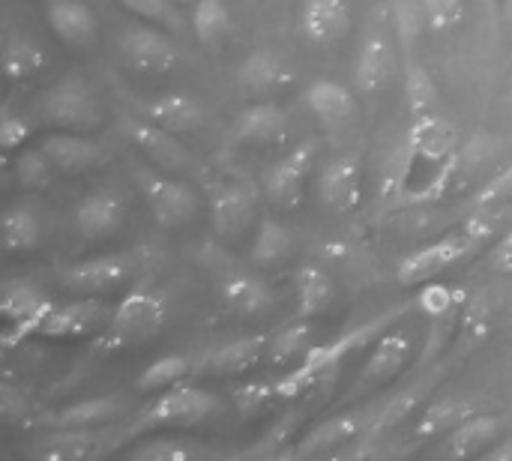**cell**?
Returning a JSON list of instances; mask_svg holds the SVG:
<instances>
[{"label": "cell", "instance_id": "1", "mask_svg": "<svg viewBox=\"0 0 512 461\" xmlns=\"http://www.w3.org/2000/svg\"><path fill=\"white\" fill-rule=\"evenodd\" d=\"M411 312H417L414 309V300L399 303V306H393V309H387V312H381V315H375V318H369V321H363V324H357L351 330H345L342 336H336L327 345H312L306 351V357H300V366L297 369H291V372H285V375L276 378L279 402H297L303 396H312V393L327 390L339 378L342 366L354 354H360L363 348L375 345L390 327L402 324Z\"/></svg>", "mask_w": 512, "mask_h": 461}, {"label": "cell", "instance_id": "2", "mask_svg": "<svg viewBox=\"0 0 512 461\" xmlns=\"http://www.w3.org/2000/svg\"><path fill=\"white\" fill-rule=\"evenodd\" d=\"M402 141L411 150V183L402 207L444 198L459 171V126L429 111L423 117H411V129Z\"/></svg>", "mask_w": 512, "mask_h": 461}, {"label": "cell", "instance_id": "3", "mask_svg": "<svg viewBox=\"0 0 512 461\" xmlns=\"http://www.w3.org/2000/svg\"><path fill=\"white\" fill-rule=\"evenodd\" d=\"M501 219H504L501 210H477V216H471L462 231H453L441 240L420 246L399 264V270H396L399 285L420 288V285L435 282L438 276L450 273L456 264L468 261L474 252H480V246L492 237L495 222H501Z\"/></svg>", "mask_w": 512, "mask_h": 461}, {"label": "cell", "instance_id": "4", "mask_svg": "<svg viewBox=\"0 0 512 461\" xmlns=\"http://www.w3.org/2000/svg\"><path fill=\"white\" fill-rule=\"evenodd\" d=\"M213 414H219V399L210 390H201L195 384H174L162 390L147 408L135 411L129 423H123V444L138 441L153 432H174V429H192L207 423Z\"/></svg>", "mask_w": 512, "mask_h": 461}, {"label": "cell", "instance_id": "5", "mask_svg": "<svg viewBox=\"0 0 512 461\" xmlns=\"http://www.w3.org/2000/svg\"><path fill=\"white\" fill-rule=\"evenodd\" d=\"M165 321H168L165 294L156 288L138 285L111 309V318L96 339V351L120 354V351L141 348L144 342H150L162 333Z\"/></svg>", "mask_w": 512, "mask_h": 461}, {"label": "cell", "instance_id": "6", "mask_svg": "<svg viewBox=\"0 0 512 461\" xmlns=\"http://www.w3.org/2000/svg\"><path fill=\"white\" fill-rule=\"evenodd\" d=\"M414 348H417V333L405 324L390 327L369 351L366 363L360 366V372L354 375V381L348 384V390L339 399V408H351L363 399H369L372 393L387 390L414 360Z\"/></svg>", "mask_w": 512, "mask_h": 461}, {"label": "cell", "instance_id": "7", "mask_svg": "<svg viewBox=\"0 0 512 461\" xmlns=\"http://www.w3.org/2000/svg\"><path fill=\"white\" fill-rule=\"evenodd\" d=\"M132 177H135V186L144 195V204L159 228L174 231V228L189 225L198 216L201 198L189 180H183L171 171L147 168V165H132Z\"/></svg>", "mask_w": 512, "mask_h": 461}, {"label": "cell", "instance_id": "8", "mask_svg": "<svg viewBox=\"0 0 512 461\" xmlns=\"http://www.w3.org/2000/svg\"><path fill=\"white\" fill-rule=\"evenodd\" d=\"M36 111H39V117L45 123H51L57 129H75V132L96 129L99 120H102V108H99L96 90L78 72H69L60 81H54L39 96Z\"/></svg>", "mask_w": 512, "mask_h": 461}, {"label": "cell", "instance_id": "9", "mask_svg": "<svg viewBox=\"0 0 512 461\" xmlns=\"http://www.w3.org/2000/svg\"><path fill=\"white\" fill-rule=\"evenodd\" d=\"M123 447L120 426L99 429H45L33 438L30 456L39 461H93L105 459Z\"/></svg>", "mask_w": 512, "mask_h": 461}, {"label": "cell", "instance_id": "10", "mask_svg": "<svg viewBox=\"0 0 512 461\" xmlns=\"http://www.w3.org/2000/svg\"><path fill=\"white\" fill-rule=\"evenodd\" d=\"M54 300L33 282L27 279H12L3 285V297H0V315H3V330H0V342L3 351H15L21 342L39 336L42 321L48 318Z\"/></svg>", "mask_w": 512, "mask_h": 461}, {"label": "cell", "instance_id": "11", "mask_svg": "<svg viewBox=\"0 0 512 461\" xmlns=\"http://www.w3.org/2000/svg\"><path fill=\"white\" fill-rule=\"evenodd\" d=\"M453 366H456L453 360H438L435 366L423 369V375L414 378L408 387L396 390L384 405L375 408V417H372V426H369V435L366 438H390L393 432H399L402 426H408V420L429 405L432 393L450 375Z\"/></svg>", "mask_w": 512, "mask_h": 461}, {"label": "cell", "instance_id": "12", "mask_svg": "<svg viewBox=\"0 0 512 461\" xmlns=\"http://www.w3.org/2000/svg\"><path fill=\"white\" fill-rule=\"evenodd\" d=\"M120 54L123 60L141 72V75H165V72H174L183 60V51L180 45L174 42L171 30L159 27V24H150V21H141V24H129L120 39Z\"/></svg>", "mask_w": 512, "mask_h": 461}, {"label": "cell", "instance_id": "13", "mask_svg": "<svg viewBox=\"0 0 512 461\" xmlns=\"http://www.w3.org/2000/svg\"><path fill=\"white\" fill-rule=\"evenodd\" d=\"M375 408H357L348 411L342 408L339 414L321 420L318 426H312L306 435L297 438V444L288 450V459H309V456H339L345 447H351L354 441L369 435Z\"/></svg>", "mask_w": 512, "mask_h": 461}, {"label": "cell", "instance_id": "14", "mask_svg": "<svg viewBox=\"0 0 512 461\" xmlns=\"http://www.w3.org/2000/svg\"><path fill=\"white\" fill-rule=\"evenodd\" d=\"M120 129L123 135L153 162L159 165L162 171H171V174H192L201 168L198 156L177 138V132L147 120L144 114L141 117H123L120 120Z\"/></svg>", "mask_w": 512, "mask_h": 461}, {"label": "cell", "instance_id": "15", "mask_svg": "<svg viewBox=\"0 0 512 461\" xmlns=\"http://www.w3.org/2000/svg\"><path fill=\"white\" fill-rule=\"evenodd\" d=\"M138 264L129 252H114V255H96V258H84L75 261L69 267L60 270V288L72 291V294H108L120 285H126L135 276Z\"/></svg>", "mask_w": 512, "mask_h": 461}, {"label": "cell", "instance_id": "16", "mask_svg": "<svg viewBox=\"0 0 512 461\" xmlns=\"http://www.w3.org/2000/svg\"><path fill=\"white\" fill-rule=\"evenodd\" d=\"M207 207H210V225L222 240L243 237L252 228V222H258V198L246 183L237 180H222L210 186Z\"/></svg>", "mask_w": 512, "mask_h": 461}, {"label": "cell", "instance_id": "17", "mask_svg": "<svg viewBox=\"0 0 512 461\" xmlns=\"http://www.w3.org/2000/svg\"><path fill=\"white\" fill-rule=\"evenodd\" d=\"M318 153V141H303L279 162H273L264 174V195L285 210H294L306 198V183L312 174V162Z\"/></svg>", "mask_w": 512, "mask_h": 461}, {"label": "cell", "instance_id": "18", "mask_svg": "<svg viewBox=\"0 0 512 461\" xmlns=\"http://www.w3.org/2000/svg\"><path fill=\"white\" fill-rule=\"evenodd\" d=\"M111 318V309L96 294H78L75 300L54 303L48 318L42 321L39 336L42 339H81L105 327Z\"/></svg>", "mask_w": 512, "mask_h": 461}, {"label": "cell", "instance_id": "19", "mask_svg": "<svg viewBox=\"0 0 512 461\" xmlns=\"http://www.w3.org/2000/svg\"><path fill=\"white\" fill-rule=\"evenodd\" d=\"M393 30L384 21H369L354 60V84L363 96L378 93L393 75Z\"/></svg>", "mask_w": 512, "mask_h": 461}, {"label": "cell", "instance_id": "20", "mask_svg": "<svg viewBox=\"0 0 512 461\" xmlns=\"http://www.w3.org/2000/svg\"><path fill=\"white\" fill-rule=\"evenodd\" d=\"M267 345H270V333L237 336V339L207 351L204 357H198L195 360V375H207V378L246 375L249 369H255L258 363L267 360Z\"/></svg>", "mask_w": 512, "mask_h": 461}, {"label": "cell", "instance_id": "21", "mask_svg": "<svg viewBox=\"0 0 512 461\" xmlns=\"http://www.w3.org/2000/svg\"><path fill=\"white\" fill-rule=\"evenodd\" d=\"M126 411H129V399L105 393V396L81 399V402L63 405L57 411L39 414V417H33V426H39V429H99V426H114L117 420H123Z\"/></svg>", "mask_w": 512, "mask_h": 461}, {"label": "cell", "instance_id": "22", "mask_svg": "<svg viewBox=\"0 0 512 461\" xmlns=\"http://www.w3.org/2000/svg\"><path fill=\"white\" fill-rule=\"evenodd\" d=\"M219 297L237 318H264L276 309L273 288L252 270L231 267L219 276Z\"/></svg>", "mask_w": 512, "mask_h": 461}, {"label": "cell", "instance_id": "23", "mask_svg": "<svg viewBox=\"0 0 512 461\" xmlns=\"http://www.w3.org/2000/svg\"><path fill=\"white\" fill-rule=\"evenodd\" d=\"M39 147L48 153L54 168L63 171V174H81V171L99 168V165H105L111 159V150L102 141L87 138L84 132H75V129L48 132Z\"/></svg>", "mask_w": 512, "mask_h": 461}, {"label": "cell", "instance_id": "24", "mask_svg": "<svg viewBox=\"0 0 512 461\" xmlns=\"http://www.w3.org/2000/svg\"><path fill=\"white\" fill-rule=\"evenodd\" d=\"M363 198V165L354 156H336L318 174V201L330 213H354Z\"/></svg>", "mask_w": 512, "mask_h": 461}, {"label": "cell", "instance_id": "25", "mask_svg": "<svg viewBox=\"0 0 512 461\" xmlns=\"http://www.w3.org/2000/svg\"><path fill=\"white\" fill-rule=\"evenodd\" d=\"M123 222H126V201L114 189H93L72 210V225L84 240H105L117 234Z\"/></svg>", "mask_w": 512, "mask_h": 461}, {"label": "cell", "instance_id": "26", "mask_svg": "<svg viewBox=\"0 0 512 461\" xmlns=\"http://www.w3.org/2000/svg\"><path fill=\"white\" fill-rule=\"evenodd\" d=\"M507 420L501 414H474L465 423H459L450 435L441 438L438 456L444 459H474L486 456L501 438H504Z\"/></svg>", "mask_w": 512, "mask_h": 461}, {"label": "cell", "instance_id": "27", "mask_svg": "<svg viewBox=\"0 0 512 461\" xmlns=\"http://www.w3.org/2000/svg\"><path fill=\"white\" fill-rule=\"evenodd\" d=\"M474 414H477V405L471 399H435V402H429L417 414L405 450H414V447L429 444V441H441L444 435H450L459 423H465Z\"/></svg>", "mask_w": 512, "mask_h": 461}, {"label": "cell", "instance_id": "28", "mask_svg": "<svg viewBox=\"0 0 512 461\" xmlns=\"http://www.w3.org/2000/svg\"><path fill=\"white\" fill-rule=\"evenodd\" d=\"M45 21L54 36L72 48L93 45L99 36L96 12L84 0H45Z\"/></svg>", "mask_w": 512, "mask_h": 461}, {"label": "cell", "instance_id": "29", "mask_svg": "<svg viewBox=\"0 0 512 461\" xmlns=\"http://www.w3.org/2000/svg\"><path fill=\"white\" fill-rule=\"evenodd\" d=\"M300 30L312 45H336L351 30V9L345 0H303Z\"/></svg>", "mask_w": 512, "mask_h": 461}, {"label": "cell", "instance_id": "30", "mask_svg": "<svg viewBox=\"0 0 512 461\" xmlns=\"http://www.w3.org/2000/svg\"><path fill=\"white\" fill-rule=\"evenodd\" d=\"M291 117L276 102H255L246 105L234 120V135L243 144H282L288 138Z\"/></svg>", "mask_w": 512, "mask_h": 461}, {"label": "cell", "instance_id": "31", "mask_svg": "<svg viewBox=\"0 0 512 461\" xmlns=\"http://www.w3.org/2000/svg\"><path fill=\"white\" fill-rule=\"evenodd\" d=\"M492 327H495V309H492V300L489 294L477 291L468 297L465 309H462V321H459V333H456V342H453V363H465L474 351H480L489 336H492Z\"/></svg>", "mask_w": 512, "mask_h": 461}, {"label": "cell", "instance_id": "32", "mask_svg": "<svg viewBox=\"0 0 512 461\" xmlns=\"http://www.w3.org/2000/svg\"><path fill=\"white\" fill-rule=\"evenodd\" d=\"M141 114L177 135L183 132H198L207 120V111L204 105L195 99V96H186V93H162V96H153L141 105Z\"/></svg>", "mask_w": 512, "mask_h": 461}, {"label": "cell", "instance_id": "33", "mask_svg": "<svg viewBox=\"0 0 512 461\" xmlns=\"http://www.w3.org/2000/svg\"><path fill=\"white\" fill-rule=\"evenodd\" d=\"M237 81L249 93H276L294 81V69L276 51L258 48V51H249L243 63L237 66Z\"/></svg>", "mask_w": 512, "mask_h": 461}, {"label": "cell", "instance_id": "34", "mask_svg": "<svg viewBox=\"0 0 512 461\" xmlns=\"http://www.w3.org/2000/svg\"><path fill=\"white\" fill-rule=\"evenodd\" d=\"M303 102L324 126H342L357 111L354 93L342 81H333V78H315L303 90Z\"/></svg>", "mask_w": 512, "mask_h": 461}, {"label": "cell", "instance_id": "35", "mask_svg": "<svg viewBox=\"0 0 512 461\" xmlns=\"http://www.w3.org/2000/svg\"><path fill=\"white\" fill-rule=\"evenodd\" d=\"M294 288H297V312L294 318L312 321L318 315H324L333 303H336V282L327 270L306 264L297 270L294 276Z\"/></svg>", "mask_w": 512, "mask_h": 461}, {"label": "cell", "instance_id": "36", "mask_svg": "<svg viewBox=\"0 0 512 461\" xmlns=\"http://www.w3.org/2000/svg\"><path fill=\"white\" fill-rule=\"evenodd\" d=\"M294 255V234L288 225H282L273 216H261L255 222V240H252V252L249 261L255 267H276L282 261H288Z\"/></svg>", "mask_w": 512, "mask_h": 461}, {"label": "cell", "instance_id": "37", "mask_svg": "<svg viewBox=\"0 0 512 461\" xmlns=\"http://www.w3.org/2000/svg\"><path fill=\"white\" fill-rule=\"evenodd\" d=\"M426 9L423 0H390V30L405 60H414L417 42L426 30Z\"/></svg>", "mask_w": 512, "mask_h": 461}, {"label": "cell", "instance_id": "38", "mask_svg": "<svg viewBox=\"0 0 512 461\" xmlns=\"http://www.w3.org/2000/svg\"><path fill=\"white\" fill-rule=\"evenodd\" d=\"M6 252H33L42 243V216L30 204H15L3 216Z\"/></svg>", "mask_w": 512, "mask_h": 461}, {"label": "cell", "instance_id": "39", "mask_svg": "<svg viewBox=\"0 0 512 461\" xmlns=\"http://www.w3.org/2000/svg\"><path fill=\"white\" fill-rule=\"evenodd\" d=\"M312 321L294 318L291 324H285L282 330L270 333V345H267V366H285L297 357H306V351L312 348Z\"/></svg>", "mask_w": 512, "mask_h": 461}, {"label": "cell", "instance_id": "40", "mask_svg": "<svg viewBox=\"0 0 512 461\" xmlns=\"http://www.w3.org/2000/svg\"><path fill=\"white\" fill-rule=\"evenodd\" d=\"M234 30L231 9L225 0H195L192 6V33L201 45H222Z\"/></svg>", "mask_w": 512, "mask_h": 461}, {"label": "cell", "instance_id": "41", "mask_svg": "<svg viewBox=\"0 0 512 461\" xmlns=\"http://www.w3.org/2000/svg\"><path fill=\"white\" fill-rule=\"evenodd\" d=\"M303 414H306L303 408H288V411L270 426V432H267L255 447L243 450L240 456H243V459H282V456H288V450H291L288 444L297 441Z\"/></svg>", "mask_w": 512, "mask_h": 461}, {"label": "cell", "instance_id": "42", "mask_svg": "<svg viewBox=\"0 0 512 461\" xmlns=\"http://www.w3.org/2000/svg\"><path fill=\"white\" fill-rule=\"evenodd\" d=\"M45 63H48V57L39 42H33L30 36H24L18 30H9V36H6V78L9 81L30 78L36 72H42Z\"/></svg>", "mask_w": 512, "mask_h": 461}, {"label": "cell", "instance_id": "43", "mask_svg": "<svg viewBox=\"0 0 512 461\" xmlns=\"http://www.w3.org/2000/svg\"><path fill=\"white\" fill-rule=\"evenodd\" d=\"M207 456H210L207 447L186 441V438H174V435L150 438V441H141L138 447L129 450V459L135 461H195L207 459Z\"/></svg>", "mask_w": 512, "mask_h": 461}, {"label": "cell", "instance_id": "44", "mask_svg": "<svg viewBox=\"0 0 512 461\" xmlns=\"http://www.w3.org/2000/svg\"><path fill=\"white\" fill-rule=\"evenodd\" d=\"M468 291L465 288H450L444 282H426L420 285V291L414 294V309L423 315V318H444V315H453V312H462L465 303H468Z\"/></svg>", "mask_w": 512, "mask_h": 461}, {"label": "cell", "instance_id": "45", "mask_svg": "<svg viewBox=\"0 0 512 461\" xmlns=\"http://www.w3.org/2000/svg\"><path fill=\"white\" fill-rule=\"evenodd\" d=\"M195 372V360L186 357V354H165V357H156L141 375H138V390L141 393H156V390H168L174 384H180L186 375Z\"/></svg>", "mask_w": 512, "mask_h": 461}, {"label": "cell", "instance_id": "46", "mask_svg": "<svg viewBox=\"0 0 512 461\" xmlns=\"http://www.w3.org/2000/svg\"><path fill=\"white\" fill-rule=\"evenodd\" d=\"M12 174L15 183L27 192H42L51 186L54 177V162L48 159V153L42 147L36 150H15L12 156Z\"/></svg>", "mask_w": 512, "mask_h": 461}, {"label": "cell", "instance_id": "47", "mask_svg": "<svg viewBox=\"0 0 512 461\" xmlns=\"http://www.w3.org/2000/svg\"><path fill=\"white\" fill-rule=\"evenodd\" d=\"M405 102L411 117H423L438 102V84L417 60H405Z\"/></svg>", "mask_w": 512, "mask_h": 461}, {"label": "cell", "instance_id": "48", "mask_svg": "<svg viewBox=\"0 0 512 461\" xmlns=\"http://www.w3.org/2000/svg\"><path fill=\"white\" fill-rule=\"evenodd\" d=\"M231 399H234V408H237L240 420H255L273 402H279L276 378L273 381H246V384H240V387L231 390Z\"/></svg>", "mask_w": 512, "mask_h": 461}, {"label": "cell", "instance_id": "49", "mask_svg": "<svg viewBox=\"0 0 512 461\" xmlns=\"http://www.w3.org/2000/svg\"><path fill=\"white\" fill-rule=\"evenodd\" d=\"M114 3H120L126 12L138 15L141 21L159 24V27H165L171 33L186 30V18L177 9V0H114Z\"/></svg>", "mask_w": 512, "mask_h": 461}, {"label": "cell", "instance_id": "50", "mask_svg": "<svg viewBox=\"0 0 512 461\" xmlns=\"http://www.w3.org/2000/svg\"><path fill=\"white\" fill-rule=\"evenodd\" d=\"M423 9L432 33H450L465 18V0H423Z\"/></svg>", "mask_w": 512, "mask_h": 461}, {"label": "cell", "instance_id": "51", "mask_svg": "<svg viewBox=\"0 0 512 461\" xmlns=\"http://www.w3.org/2000/svg\"><path fill=\"white\" fill-rule=\"evenodd\" d=\"M512 201V165L510 168H504L501 174H495L477 195H474V201H471V207L474 210H501V207H507Z\"/></svg>", "mask_w": 512, "mask_h": 461}, {"label": "cell", "instance_id": "52", "mask_svg": "<svg viewBox=\"0 0 512 461\" xmlns=\"http://www.w3.org/2000/svg\"><path fill=\"white\" fill-rule=\"evenodd\" d=\"M33 135V126L24 114H15L9 105L3 108V120H0V138H3V150L15 153L18 147H24V141Z\"/></svg>", "mask_w": 512, "mask_h": 461}, {"label": "cell", "instance_id": "53", "mask_svg": "<svg viewBox=\"0 0 512 461\" xmlns=\"http://www.w3.org/2000/svg\"><path fill=\"white\" fill-rule=\"evenodd\" d=\"M489 267L495 273H504L512 276V228L492 246V255H489Z\"/></svg>", "mask_w": 512, "mask_h": 461}, {"label": "cell", "instance_id": "54", "mask_svg": "<svg viewBox=\"0 0 512 461\" xmlns=\"http://www.w3.org/2000/svg\"><path fill=\"white\" fill-rule=\"evenodd\" d=\"M483 459L489 461H512V438H501Z\"/></svg>", "mask_w": 512, "mask_h": 461}, {"label": "cell", "instance_id": "55", "mask_svg": "<svg viewBox=\"0 0 512 461\" xmlns=\"http://www.w3.org/2000/svg\"><path fill=\"white\" fill-rule=\"evenodd\" d=\"M483 6H486L489 18H492V21H498V15H501V6H504V0H483Z\"/></svg>", "mask_w": 512, "mask_h": 461}, {"label": "cell", "instance_id": "56", "mask_svg": "<svg viewBox=\"0 0 512 461\" xmlns=\"http://www.w3.org/2000/svg\"><path fill=\"white\" fill-rule=\"evenodd\" d=\"M504 15H507V21L512 24V0H504Z\"/></svg>", "mask_w": 512, "mask_h": 461}, {"label": "cell", "instance_id": "57", "mask_svg": "<svg viewBox=\"0 0 512 461\" xmlns=\"http://www.w3.org/2000/svg\"><path fill=\"white\" fill-rule=\"evenodd\" d=\"M501 216H512V201L507 207H501Z\"/></svg>", "mask_w": 512, "mask_h": 461}]
</instances>
